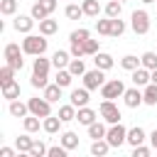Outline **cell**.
Returning <instances> with one entry per match:
<instances>
[{
    "label": "cell",
    "mask_w": 157,
    "mask_h": 157,
    "mask_svg": "<svg viewBox=\"0 0 157 157\" xmlns=\"http://www.w3.org/2000/svg\"><path fill=\"white\" fill-rule=\"evenodd\" d=\"M22 52L25 54H32V56H39L47 52V39L44 34H27L22 39Z\"/></svg>",
    "instance_id": "obj_1"
},
{
    "label": "cell",
    "mask_w": 157,
    "mask_h": 157,
    "mask_svg": "<svg viewBox=\"0 0 157 157\" xmlns=\"http://www.w3.org/2000/svg\"><path fill=\"white\" fill-rule=\"evenodd\" d=\"M105 140L110 142V147H120L123 142H128V130H125V125L113 123V125L108 128V132H105Z\"/></svg>",
    "instance_id": "obj_2"
},
{
    "label": "cell",
    "mask_w": 157,
    "mask_h": 157,
    "mask_svg": "<svg viewBox=\"0 0 157 157\" xmlns=\"http://www.w3.org/2000/svg\"><path fill=\"white\" fill-rule=\"evenodd\" d=\"M123 93H125V86H123V81H120V78L105 81V83L101 86V96H103V98H108V101H113V98H118V96H123Z\"/></svg>",
    "instance_id": "obj_3"
},
{
    "label": "cell",
    "mask_w": 157,
    "mask_h": 157,
    "mask_svg": "<svg viewBox=\"0 0 157 157\" xmlns=\"http://www.w3.org/2000/svg\"><path fill=\"white\" fill-rule=\"evenodd\" d=\"M130 20H132L135 34H147V32H150V15H147L145 10H135Z\"/></svg>",
    "instance_id": "obj_4"
},
{
    "label": "cell",
    "mask_w": 157,
    "mask_h": 157,
    "mask_svg": "<svg viewBox=\"0 0 157 157\" xmlns=\"http://www.w3.org/2000/svg\"><path fill=\"white\" fill-rule=\"evenodd\" d=\"M105 83V76H103V69H93V71H86L83 74V86L88 88V91H96V88H101Z\"/></svg>",
    "instance_id": "obj_5"
},
{
    "label": "cell",
    "mask_w": 157,
    "mask_h": 157,
    "mask_svg": "<svg viewBox=\"0 0 157 157\" xmlns=\"http://www.w3.org/2000/svg\"><path fill=\"white\" fill-rule=\"evenodd\" d=\"M27 105H29V113H32V115H39V118L52 115V103H49L47 98H29Z\"/></svg>",
    "instance_id": "obj_6"
},
{
    "label": "cell",
    "mask_w": 157,
    "mask_h": 157,
    "mask_svg": "<svg viewBox=\"0 0 157 157\" xmlns=\"http://www.w3.org/2000/svg\"><path fill=\"white\" fill-rule=\"evenodd\" d=\"M101 115H103V120L105 123H120V110H118V105L113 103V101H108V98H103V103H101Z\"/></svg>",
    "instance_id": "obj_7"
},
{
    "label": "cell",
    "mask_w": 157,
    "mask_h": 157,
    "mask_svg": "<svg viewBox=\"0 0 157 157\" xmlns=\"http://www.w3.org/2000/svg\"><path fill=\"white\" fill-rule=\"evenodd\" d=\"M123 98H125V105H128V108H137L140 103H145V98H142V91H140L137 86H135V88H125Z\"/></svg>",
    "instance_id": "obj_8"
},
{
    "label": "cell",
    "mask_w": 157,
    "mask_h": 157,
    "mask_svg": "<svg viewBox=\"0 0 157 157\" xmlns=\"http://www.w3.org/2000/svg\"><path fill=\"white\" fill-rule=\"evenodd\" d=\"M12 27H15L17 32H25V34H29V32H32V27H34V17H32V15H20V17H15Z\"/></svg>",
    "instance_id": "obj_9"
},
{
    "label": "cell",
    "mask_w": 157,
    "mask_h": 157,
    "mask_svg": "<svg viewBox=\"0 0 157 157\" xmlns=\"http://www.w3.org/2000/svg\"><path fill=\"white\" fill-rule=\"evenodd\" d=\"M150 78H152V71L145 69V66H137V69L132 71V83H135V86H147Z\"/></svg>",
    "instance_id": "obj_10"
},
{
    "label": "cell",
    "mask_w": 157,
    "mask_h": 157,
    "mask_svg": "<svg viewBox=\"0 0 157 157\" xmlns=\"http://www.w3.org/2000/svg\"><path fill=\"white\" fill-rule=\"evenodd\" d=\"M71 103L76 105V108H83L86 103H88V88L83 86V88H74L71 91Z\"/></svg>",
    "instance_id": "obj_11"
},
{
    "label": "cell",
    "mask_w": 157,
    "mask_h": 157,
    "mask_svg": "<svg viewBox=\"0 0 157 157\" xmlns=\"http://www.w3.org/2000/svg\"><path fill=\"white\" fill-rule=\"evenodd\" d=\"M76 120L81 123V125H91V123H96V110H91L88 105H83V108H78V113H76Z\"/></svg>",
    "instance_id": "obj_12"
},
{
    "label": "cell",
    "mask_w": 157,
    "mask_h": 157,
    "mask_svg": "<svg viewBox=\"0 0 157 157\" xmlns=\"http://www.w3.org/2000/svg\"><path fill=\"white\" fill-rule=\"evenodd\" d=\"M61 123H64V120H61L59 115H47V118H44V123H42V128H44L49 135H54V132H59Z\"/></svg>",
    "instance_id": "obj_13"
},
{
    "label": "cell",
    "mask_w": 157,
    "mask_h": 157,
    "mask_svg": "<svg viewBox=\"0 0 157 157\" xmlns=\"http://www.w3.org/2000/svg\"><path fill=\"white\" fill-rule=\"evenodd\" d=\"M128 142H130L132 147H137V145H142V142H145V130H142L140 125H135V128H130V130H128Z\"/></svg>",
    "instance_id": "obj_14"
},
{
    "label": "cell",
    "mask_w": 157,
    "mask_h": 157,
    "mask_svg": "<svg viewBox=\"0 0 157 157\" xmlns=\"http://www.w3.org/2000/svg\"><path fill=\"white\" fill-rule=\"evenodd\" d=\"M69 54L71 52H64V49H56L54 52V56H52V66H56V69H64V66H69Z\"/></svg>",
    "instance_id": "obj_15"
},
{
    "label": "cell",
    "mask_w": 157,
    "mask_h": 157,
    "mask_svg": "<svg viewBox=\"0 0 157 157\" xmlns=\"http://www.w3.org/2000/svg\"><path fill=\"white\" fill-rule=\"evenodd\" d=\"M7 110H10V115H15V118H25V115L29 113V105H27V103H20V101L15 98V101H10V108H7Z\"/></svg>",
    "instance_id": "obj_16"
},
{
    "label": "cell",
    "mask_w": 157,
    "mask_h": 157,
    "mask_svg": "<svg viewBox=\"0 0 157 157\" xmlns=\"http://www.w3.org/2000/svg\"><path fill=\"white\" fill-rule=\"evenodd\" d=\"M93 61H96V66H98V69H103V71H108V69L113 66V56H110V54H105V52L93 54Z\"/></svg>",
    "instance_id": "obj_17"
},
{
    "label": "cell",
    "mask_w": 157,
    "mask_h": 157,
    "mask_svg": "<svg viewBox=\"0 0 157 157\" xmlns=\"http://www.w3.org/2000/svg\"><path fill=\"white\" fill-rule=\"evenodd\" d=\"M2 98H7V101H15V98H20V83H17V81H10V83H5V86H2Z\"/></svg>",
    "instance_id": "obj_18"
},
{
    "label": "cell",
    "mask_w": 157,
    "mask_h": 157,
    "mask_svg": "<svg viewBox=\"0 0 157 157\" xmlns=\"http://www.w3.org/2000/svg\"><path fill=\"white\" fill-rule=\"evenodd\" d=\"M108 150H110V142H108L105 137H101V140H93V145H91V155H96V157H103Z\"/></svg>",
    "instance_id": "obj_19"
},
{
    "label": "cell",
    "mask_w": 157,
    "mask_h": 157,
    "mask_svg": "<svg viewBox=\"0 0 157 157\" xmlns=\"http://www.w3.org/2000/svg\"><path fill=\"white\" fill-rule=\"evenodd\" d=\"M56 29H59V22H56V20H49V17H47V20H39V32H42L44 37L54 34Z\"/></svg>",
    "instance_id": "obj_20"
},
{
    "label": "cell",
    "mask_w": 157,
    "mask_h": 157,
    "mask_svg": "<svg viewBox=\"0 0 157 157\" xmlns=\"http://www.w3.org/2000/svg\"><path fill=\"white\" fill-rule=\"evenodd\" d=\"M52 66V59H44V54H39L34 59V66H32V74H47Z\"/></svg>",
    "instance_id": "obj_21"
},
{
    "label": "cell",
    "mask_w": 157,
    "mask_h": 157,
    "mask_svg": "<svg viewBox=\"0 0 157 157\" xmlns=\"http://www.w3.org/2000/svg\"><path fill=\"white\" fill-rule=\"evenodd\" d=\"M44 98H47L49 103H56V101L61 98V86H59V83H49V86L44 88Z\"/></svg>",
    "instance_id": "obj_22"
},
{
    "label": "cell",
    "mask_w": 157,
    "mask_h": 157,
    "mask_svg": "<svg viewBox=\"0 0 157 157\" xmlns=\"http://www.w3.org/2000/svg\"><path fill=\"white\" fill-rule=\"evenodd\" d=\"M142 98L147 105H157V83H147L142 91Z\"/></svg>",
    "instance_id": "obj_23"
},
{
    "label": "cell",
    "mask_w": 157,
    "mask_h": 157,
    "mask_svg": "<svg viewBox=\"0 0 157 157\" xmlns=\"http://www.w3.org/2000/svg\"><path fill=\"white\" fill-rule=\"evenodd\" d=\"M71 81H74V74H71L69 69H56V83H59L61 88L71 86Z\"/></svg>",
    "instance_id": "obj_24"
},
{
    "label": "cell",
    "mask_w": 157,
    "mask_h": 157,
    "mask_svg": "<svg viewBox=\"0 0 157 157\" xmlns=\"http://www.w3.org/2000/svg\"><path fill=\"white\" fill-rule=\"evenodd\" d=\"M105 132H108V130H105V125H103V123H98V120L88 125V137H93V140H101V137H105Z\"/></svg>",
    "instance_id": "obj_25"
},
{
    "label": "cell",
    "mask_w": 157,
    "mask_h": 157,
    "mask_svg": "<svg viewBox=\"0 0 157 157\" xmlns=\"http://www.w3.org/2000/svg\"><path fill=\"white\" fill-rule=\"evenodd\" d=\"M59 118H61L64 123H69V120H76V105H74V103H69V105H61V108H59Z\"/></svg>",
    "instance_id": "obj_26"
},
{
    "label": "cell",
    "mask_w": 157,
    "mask_h": 157,
    "mask_svg": "<svg viewBox=\"0 0 157 157\" xmlns=\"http://www.w3.org/2000/svg\"><path fill=\"white\" fill-rule=\"evenodd\" d=\"M61 145H64L66 150H76V147H78V135L71 132V130L64 132V135H61Z\"/></svg>",
    "instance_id": "obj_27"
},
{
    "label": "cell",
    "mask_w": 157,
    "mask_h": 157,
    "mask_svg": "<svg viewBox=\"0 0 157 157\" xmlns=\"http://www.w3.org/2000/svg\"><path fill=\"white\" fill-rule=\"evenodd\" d=\"M32 142H34V137H29V135H20V137L15 140V147H17L20 152H27V155H29V150H32Z\"/></svg>",
    "instance_id": "obj_28"
},
{
    "label": "cell",
    "mask_w": 157,
    "mask_h": 157,
    "mask_svg": "<svg viewBox=\"0 0 157 157\" xmlns=\"http://www.w3.org/2000/svg\"><path fill=\"white\" fill-rule=\"evenodd\" d=\"M83 15H88V17H98V12H101V5H98V0H83Z\"/></svg>",
    "instance_id": "obj_29"
},
{
    "label": "cell",
    "mask_w": 157,
    "mask_h": 157,
    "mask_svg": "<svg viewBox=\"0 0 157 157\" xmlns=\"http://www.w3.org/2000/svg\"><path fill=\"white\" fill-rule=\"evenodd\" d=\"M120 66H123L125 71H135V69H137V66H142V64H140V59H137V56L128 54V56H123V59H120Z\"/></svg>",
    "instance_id": "obj_30"
},
{
    "label": "cell",
    "mask_w": 157,
    "mask_h": 157,
    "mask_svg": "<svg viewBox=\"0 0 157 157\" xmlns=\"http://www.w3.org/2000/svg\"><path fill=\"white\" fill-rule=\"evenodd\" d=\"M140 64H142L145 69H150V71L157 69V54H155V52H145V54L140 56Z\"/></svg>",
    "instance_id": "obj_31"
},
{
    "label": "cell",
    "mask_w": 157,
    "mask_h": 157,
    "mask_svg": "<svg viewBox=\"0 0 157 157\" xmlns=\"http://www.w3.org/2000/svg\"><path fill=\"white\" fill-rule=\"evenodd\" d=\"M125 32V22L120 17H110V37H120Z\"/></svg>",
    "instance_id": "obj_32"
},
{
    "label": "cell",
    "mask_w": 157,
    "mask_h": 157,
    "mask_svg": "<svg viewBox=\"0 0 157 157\" xmlns=\"http://www.w3.org/2000/svg\"><path fill=\"white\" fill-rule=\"evenodd\" d=\"M69 71H71L74 76H83V74H86V66H83V61H81L78 56H74V59L69 61Z\"/></svg>",
    "instance_id": "obj_33"
},
{
    "label": "cell",
    "mask_w": 157,
    "mask_h": 157,
    "mask_svg": "<svg viewBox=\"0 0 157 157\" xmlns=\"http://www.w3.org/2000/svg\"><path fill=\"white\" fill-rule=\"evenodd\" d=\"M47 152H49V147H47L42 140H34V142H32V150H29V157H44Z\"/></svg>",
    "instance_id": "obj_34"
},
{
    "label": "cell",
    "mask_w": 157,
    "mask_h": 157,
    "mask_svg": "<svg viewBox=\"0 0 157 157\" xmlns=\"http://www.w3.org/2000/svg\"><path fill=\"white\" fill-rule=\"evenodd\" d=\"M120 12H123V2L120 0H110L105 5V15L108 17H120Z\"/></svg>",
    "instance_id": "obj_35"
},
{
    "label": "cell",
    "mask_w": 157,
    "mask_h": 157,
    "mask_svg": "<svg viewBox=\"0 0 157 157\" xmlns=\"http://www.w3.org/2000/svg\"><path fill=\"white\" fill-rule=\"evenodd\" d=\"M12 76H15V69H12L10 64H5V66L0 69V86H5V83H10V81H15Z\"/></svg>",
    "instance_id": "obj_36"
},
{
    "label": "cell",
    "mask_w": 157,
    "mask_h": 157,
    "mask_svg": "<svg viewBox=\"0 0 157 157\" xmlns=\"http://www.w3.org/2000/svg\"><path fill=\"white\" fill-rule=\"evenodd\" d=\"M25 130L27 132H37L39 130V115H25Z\"/></svg>",
    "instance_id": "obj_37"
},
{
    "label": "cell",
    "mask_w": 157,
    "mask_h": 157,
    "mask_svg": "<svg viewBox=\"0 0 157 157\" xmlns=\"http://www.w3.org/2000/svg\"><path fill=\"white\" fill-rule=\"evenodd\" d=\"M17 10V0H0V12L2 15H15Z\"/></svg>",
    "instance_id": "obj_38"
},
{
    "label": "cell",
    "mask_w": 157,
    "mask_h": 157,
    "mask_svg": "<svg viewBox=\"0 0 157 157\" xmlns=\"http://www.w3.org/2000/svg\"><path fill=\"white\" fill-rule=\"evenodd\" d=\"M69 39H71V42H86V39H88V29H86V27H78V29H74V32L69 34Z\"/></svg>",
    "instance_id": "obj_39"
},
{
    "label": "cell",
    "mask_w": 157,
    "mask_h": 157,
    "mask_svg": "<svg viewBox=\"0 0 157 157\" xmlns=\"http://www.w3.org/2000/svg\"><path fill=\"white\" fill-rule=\"evenodd\" d=\"M98 47H101V39H91V37H88V39L83 42V52H86V54H98Z\"/></svg>",
    "instance_id": "obj_40"
},
{
    "label": "cell",
    "mask_w": 157,
    "mask_h": 157,
    "mask_svg": "<svg viewBox=\"0 0 157 157\" xmlns=\"http://www.w3.org/2000/svg\"><path fill=\"white\" fill-rule=\"evenodd\" d=\"M29 83H32L34 88H47V86H49V83H47V74H32Z\"/></svg>",
    "instance_id": "obj_41"
},
{
    "label": "cell",
    "mask_w": 157,
    "mask_h": 157,
    "mask_svg": "<svg viewBox=\"0 0 157 157\" xmlns=\"http://www.w3.org/2000/svg\"><path fill=\"white\" fill-rule=\"evenodd\" d=\"M29 15H32L34 20H47V17H49V12H47L39 2H34V5H32V12H29Z\"/></svg>",
    "instance_id": "obj_42"
},
{
    "label": "cell",
    "mask_w": 157,
    "mask_h": 157,
    "mask_svg": "<svg viewBox=\"0 0 157 157\" xmlns=\"http://www.w3.org/2000/svg\"><path fill=\"white\" fill-rule=\"evenodd\" d=\"M83 15V7H78V5H66V17L69 20H78Z\"/></svg>",
    "instance_id": "obj_43"
},
{
    "label": "cell",
    "mask_w": 157,
    "mask_h": 157,
    "mask_svg": "<svg viewBox=\"0 0 157 157\" xmlns=\"http://www.w3.org/2000/svg\"><path fill=\"white\" fill-rule=\"evenodd\" d=\"M96 29H98V34H110V17L108 20H96Z\"/></svg>",
    "instance_id": "obj_44"
},
{
    "label": "cell",
    "mask_w": 157,
    "mask_h": 157,
    "mask_svg": "<svg viewBox=\"0 0 157 157\" xmlns=\"http://www.w3.org/2000/svg\"><path fill=\"white\" fill-rule=\"evenodd\" d=\"M71 56H86V52H83V42H71Z\"/></svg>",
    "instance_id": "obj_45"
},
{
    "label": "cell",
    "mask_w": 157,
    "mask_h": 157,
    "mask_svg": "<svg viewBox=\"0 0 157 157\" xmlns=\"http://www.w3.org/2000/svg\"><path fill=\"white\" fill-rule=\"evenodd\" d=\"M12 56H20V44H7L5 47V59H12Z\"/></svg>",
    "instance_id": "obj_46"
},
{
    "label": "cell",
    "mask_w": 157,
    "mask_h": 157,
    "mask_svg": "<svg viewBox=\"0 0 157 157\" xmlns=\"http://www.w3.org/2000/svg\"><path fill=\"white\" fill-rule=\"evenodd\" d=\"M66 152H69V150L61 145V147H49V152H47V155H49V157H66Z\"/></svg>",
    "instance_id": "obj_47"
},
{
    "label": "cell",
    "mask_w": 157,
    "mask_h": 157,
    "mask_svg": "<svg viewBox=\"0 0 157 157\" xmlns=\"http://www.w3.org/2000/svg\"><path fill=\"white\" fill-rule=\"evenodd\" d=\"M7 64L15 69V71H20L22 66H25V61H22V56H12V59H7Z\"/></svg>",
    "instance_id": "obj_48"
},
{
    "label": "cell",
    "mask_w": 157,
    "mask_h": 157,
    "mask_svg": "<svg viewBox=\"0 0 157 157\" xmlns=\"http://www.w3.org/2000/svg\"><path fill=\"white\" fill-rule=\"evenodd\" d=\"M39 5H42V7H44V10L49 12V15H52V12L56 10V0H39Z\"/></svg>",
    "instance_id": "obj_49"
},
{
    "label": "cell",
    "mask_w": 157,
    "mask_h": 157,
    "mask_svg": "<svg viewBox=\"0 0 157 157\" xmlns=\"http://www.w3.org/2000/svg\"><path fill=\"white\" fill-rule=\"evenodd\" d=\"M132 155H135V157H147V155H150V150H147V147H142V145H137V147L132 150Z\"/></svg>",
    "instance_id": "obj_50"
},
{
    "label": "cell",
    "mask_w": 157,
    "mask_h": 157,
    "mask_svg": "<svg viewBox=\"0 0 157 157\" xmlns=\"http://www.w3.org/2000/svg\"><path fill=\"white\" fill-rule=\"evenodd\" d=\"M0 157H15V150L12 147H0Z\"/></svg>",
    "instance_id": "obj_51"
},
{
    "label": "cell",
    "mask_w": 157,
    "mask_h": 157,
    "mask_svg": "<svg viewBox=\"0 0 157 157\" xmlns=\"http://www.w3.org/2000/svg\"><path fill=\"white\" fill-rule=\"evenodd\" d=\"M150 140H152V147H155V150H157V128H155V130H152V135H150Z\"/></svg>",
    "instance_id": "obj_52"
},
{
    "label": "cell",
    "mask_w": 157,
    "mask_h": 157,
    "mask_svg": "<svg viewBox=\"0 0 157 157\" xmlns=\"http://www.w3.org/2000/svg\"><path fill=\"white\" fill-rule=\"evenodd\" d=\"M150 83H157V69H152V78H150Z\"/></svg>",
    "instance_id": "obj_53"
},
{
    "label": "cell",
    "mask_w": 157,
    "mask_h": 157,
    "mask_svg": "<svg viewBox=\"0 0 157 157\" xmlns=\"http://www.w3.org/2000/svg\"><path fill=\"white\" fill-rule=\"evenodd\" d=\"M142 2H147V5H150V2H157V0H142Z\"/></svg>",
    "instance_id": "obj_54"
},
{
    "label": "cell",
    "mask_w": 157,
    "mask_h": 157,
    "mask_svg": "<svg viewBox=\"0 0 157 157\" xmlns=\"http://www.w3.org/2000/svg\"><path fill=\"white\" fill-rule=\"evenodd\" d=\"M120 2H125V0H120Z\"/></svg>",
    "instance_id": "obj_55"
}]
</instances>
